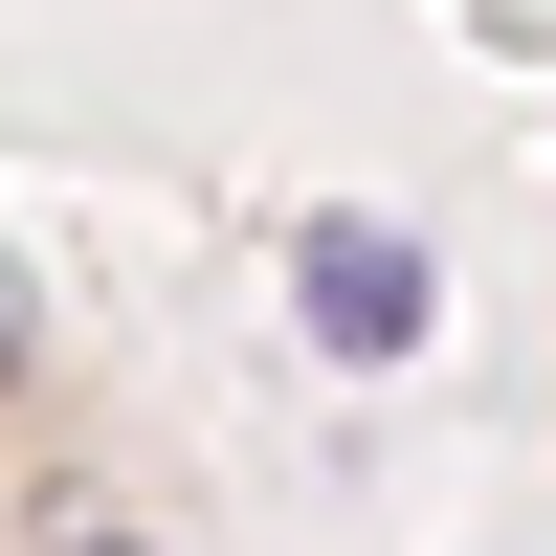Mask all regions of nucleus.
<instances>
[{
    "mask_svg": "<svg viewBox=\"0 0 556 556\" xmlns=\"http://www.w3.org/2000/svg\"><path fill=\"white\" fill-rule=\"evenodd\" d=\"M290 312H312V356H356V379H379V356H424V245H401V223H312L290 245Z\"/></svg>",
    "mask_w": 556,
    "mask_h": 556,
    "instance_id": "nucleus-1",
    "label": "nucleus"
},
{
    "mask_svg": "<svg viewBox=\"0 0 556 556\" xmlns=\"http://www.w3.org/2000/svg\"><path fill=\"white\" fill-rule=\"evenodd\" d=\"M67 556H156V534H67Z\"/></svg>",
    "mask_w": 556,
    "mask_h": 556,
    "instance_id": "nucleus-3",
    "label": "nucleus"
},
{
    "mask_svg": "<svg viewBox=\"0 0 556 556\" xmlns=\"http://www.w3.org/2000/svg\"><path fill=\"white\" fill-rule=\"evenodd\" d=\"M23 379H45V290L0 267V401H23Z\"/></svg>",
    "mask_w": 556,
    "mask_h": 556,
    "instance_id": "nucleus-2",
    "label": "nucleus"
}]
</instances>
